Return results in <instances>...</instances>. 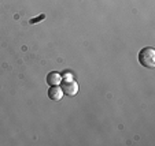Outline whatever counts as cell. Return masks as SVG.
<instances>
[{
    "label": "cell",
    "mask_w": 155,
    "mask_h": 146,
    "mask_svg": "<svg viewBox=\"0 0 155 146\" xmlns=\"http://www.w3.org/2000/svg\"><path fill=\"white\" fill-rule=\"evenodd\" d=\"M61 89L63 92V94H66L69 97H73L78 93L80 88L76 81H73V79H64V81L61 82Z\"/></svg>",
    "instance_id": "7a4b0ae2"
},
{
    "label": "cell",
    "mask_w": 155,
    "mask_h": 146,
    "mask_svg": "<svg viewBox=\"0 0 155 146\" xmlns=\"http://www.w3.org/2000/svg\"><path fill=\"white\" fill-rule=\"evenodd\" d=\"M48 97H50V100H52V101H59V100H62L63 92H62L61 86L59 85L51 86V88L48 89Z\"/></svg>",
    "instance_id": "3957f363"
},
{
    "label": "cell",
    "mask_w": 155,
    "mask_h": 146,
    "mask_svg": "<svg viewBox=\"0 0 155 146\" xmlns=\"http://www.w3.org/2000/svg\"><path fill=\"white\" fill-rule=\"evenodd\" d=\"M62 75L59 73H56V71H52V73H50L47 75V78H45V81H47V83L50 86H55V85H59L62 82Z\"/></svg>",
    "instance_id": "277c9868"
},
{
    "label": "cell",
    "mask_w": 155,
    "mask_h": 146,
    "mask_svg": "<svg viewBox=\"0 0 155 146\" xmlns=\"http://www.w3.org/2000/svg\"><path fill=\"white\" fill-rule=\"evenodd\" d=\"M139 63L143 67L154 68L155 67V49L151 47H146L139 52Z\"/></svg>",
    "instance_id": "6da1fadb"
}]
</instances>
